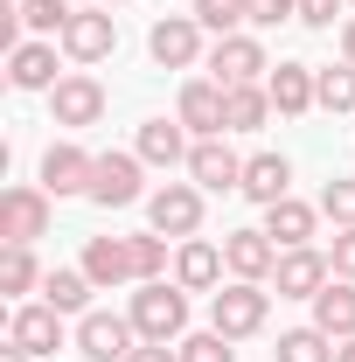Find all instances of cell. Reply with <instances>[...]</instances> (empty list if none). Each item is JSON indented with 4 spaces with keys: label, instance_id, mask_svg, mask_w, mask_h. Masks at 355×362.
<instances>
[{
    "label": "cell",
    "instance_id": "obj_1",
    "mask_svg": "<svg viewBox=\"0 0 355 362\" xmlns=\"http://www.w3.org/2000/svg\"><path fill=\"white\" fill-rule=\"evenodd\" d=\"M272 314V293L258 286V279H230L223 293H209V327L216 334H230V341H244V334H258Z\"/></svg>",
    "mask_w": 355,
    "mask_h": 362
},
{
    "label": "cell",
    "instance_id": "obj_2",
    "mask_svg": "<svg viewBox=\"0 0 355 362\" xmlns=\"http://www.w3.org/2000/svg\"><path fill=\"white\" fill-rule=\"evenodd\" d=\"M133 327H139V341H181V327H188V293L168 286V279H146L133 293Z\"/></svg>",
    "mask_w": 355,
    "mask_h": 362
},
{
    "label": "cell",
    "instance_id": "obj_3",
    "mask_svg": "<svg viewBox=\"0 0 355 362\" xmlns=\"http://www.w3.org/2000/svg\"><path fill=\"white\" fill-rule=\"evenodd\" d=\"M175 119H181L195 139H223V133H230V90H223L216 77H188V84H181Z\"/></svg>",
    "mask_w": 355,
    "mask_h": 362
},
{
    "label": "cell",
    "instance_id": "obj_4",
    "mask_svg": "<svg viewBox=\"0 0 355 362\" xmlns=\"http://www.w3.org/2000/svg\"><path fill=\"white\" fill-rule=\"evenodd\" d=\"M209 77H216L223 90H230V84H265V77H272L265 42L244 35V28H237V35H216V49H209Z\"/></svg>",
    "mask_w": 355,
    "mask_h": 362
},
{
    "label": "cell",
    "instance_id": "obj_5",
    "mask_svg": "<svg viewBox=\"0 0 355 362\" xmlns=\"http://www.w3.org/2000/svg\"><path fill=\"white\" fill-rule=\"evenodd\" d=\"M146 223L161 230V237H195V230H202V188H195V181L153 188V195H146Z\"/></svg>",
    "mask_w": 355,
    "mask_h": 362
},
{
    "label": "cell",
    "instance_id": "obj_6",
    "mask_svg": "<svg viewBox=\"0 0 355 362\" xmlns=\"http://www.w3.org/2000/svg\"><path fill=\"white\" fill-rule=\"evenodd\" d=\"M133 349H139L133 314H84V320H77V356H91V362H126Z\"/></svg>",
    "mask_w": 355,
    "mask_h": 362
},
{
    "label": "cell",
    "instance_id": "obj_7",
    "mask_svg": "<svg viewBox=\"0 0 355 362\" xmlns=\"http://www.w3.org/2000/svg\"><path fill=\"white\" fill-rule=\"evenodd\" d=\"M56 42H63L70 63H105V56L119 49V21H112L105 7H77V14H70V28H63Z\"/></svg>",
    "mask_w": 355,
    "mask_h": 362
},
{
    "label": "cell",
    "instance_id": "obj_8",
    "mask_svg": "<svg viewBox=\"0 0 355 362\" xmlns=\"http://www.w3.org/2000/svg\"><path fill=\"white\" fill-rule=\"evenodd\" d=\"M146 56H153L161 70H195V56H202V21H195V14H161L153 35H146Z\"/></svg>",
    "mask_w": 355,
    "mask_h": 362
},
{
    "label": "cell",
    "instance_id": "obj_9",
    "mask_svg": "<svg viewBox=\"0 0 355 362\" xmlns=\"http://www.w3.org/2000/svg\"><path fill=\"white\" fill-rule=\"evenodd\" d=\"M0 237L7 244H35V237H49V188H7L0 195Z\"/></svg>",
    "mask_w": 355,
    "mask_h": 362
},
{
    "label": "cell",
    "instance_id": "obj_10",
    "mask_svg": "<svg viewBox=\"0 0 355 362\" xmlns=\"http://www.w3.org/2000/svg\"><path fill=\"white\" fill-rule=\"evenodd\" d=\"M139 153H98V175H91V202L98 209H126V202H139L146 188H139Z\"/></svg>",
    "mask_w": 355,
    "mask_h": 362
},
{
    "label": "cell",
    "instance_id": "obj_11",
    "mask_svg": "<svg viewBox=\"0 0 355 362\" xmlns=\"http://www.w3.org/2000/svg\"><path fill=\"white\" fill-rule=\"evenodd\" d=\"M327 279H334V265H327V251H313V244H300V251H279V272H272L279 300H313Z\"/></svg>",
    "mask_w": 355,
    "mask_h": 362
},
{
    "label": "cell",
    "instance_id": "obj_12",
    "mask_svg": "<svg viewBox=\"0 0 355 362\" xmlns=\"http://www.w3.org/2000/svg\"><path fill=\"white\" fill-rule=\"evenodd\" d=\"M265 90H272V112L279 119H307L313 105H320V70L313 63H279L265 77Z\"/></svg>",
    "mask_w": 355,
    "mask_h": 362
},
{
    "label": "cell",
    "instance_id": "obj_13",
    "mask_svg": "<svg viewBox=\"0 0 355 362\" xmlns=\"http://www.w3.org/2000/svg\"><path fill=\"white\" fill-rule=\"evenodd\" d=\"M49 112H56V126H98L105 119V84L84 77V70H70L63 84L49 90Z\"/></svg>",
    "mask_w": 355,
    "mask_h": 362
},
{
    "label": "cell",
    "instance_id": "obj_14",
    "mask_svg": "<svg viewBox=\"0 0 355 362\" xmlns=\"http://www.w3.org/2000/svg\"><path fill=\"white\" fill-rule=\"evenodd\" d=\"M188 181L209 188V195H230V188H244V160H237L223 139H195V146H188Z\"/></svg>",
    "mask_w": 355,
    "mask_h": 362
},
{
    "label": "cell",
    "instance_id": "obj_15",
    "mask_svg": "<svg viewBox=\"0 0 355 362\" xmlns=\"http://www.w3.org/2000/svg\"><path fill=\"white\" fill-rule=\"evenodd\" d=\"M91 175H98V153L70 146V139H56L42 153V188L49 195H91Z\"/></svg>",
    "mask_w": 355,
    "mask_h": 362
},
{
    "label": "cell",
    "instance_id": "obj_16",
    "mask_svg": "<svg viewBox=\"0 0 355 362\" xmlns=\"http://www.w3.org/2000/svg\"><path fill=\"white\" fill-rule=\"evenodd\" d=\"M223 244H209V237H181V251H175V286L181 293H216L223 286Z\"/></svg>",
    "mask_w": 355,
    "mask_h": 362
},
{
    "label": "cell",
    "instance_id": "obj_17",
    "mask_svg": "<svg viewBox=\"0 0 355 362\" xmlns=\"http://www.w3.org/2000/svg\"><path fill=\"white\" fill-rule=\"evenodd\" d=\"M223 265H230V279H258L265 286L272 272H279V244H272L265 230H230L223 237Z\"/></svg>",
    "mask_w": 355,
    "mask_h": 362
},
{
    "label": "cell",
    "instance_id": "obj_18",
    "mask_svg": "<svg viewBox=\"0 0 355 362\" xmlns=\"http://www.w3.org/2000/svg\"><path fill=\"white\" fill-rule=\"evenodd\" d=\"M7 341L21 349V356H56L63 349V314L56 307H14V320H7Z\"/></svg>",
    "mask_w": 355,
    "mask_h": 362
},
{
    "label": "cell",
    "instance_id": "obj_19",
    "mask_svg": "<svg viewBox=\"0 0 355 362\" xmlns=\"http://www.w3.org/2000/svg\"><path fill=\"white\" fill-rule=\"evenodd\" d=\"M84 272H91L98 293H112V286H139L133 244H126V237H91V244H84Z\"/></svg>",
    "mask_w": 355,
    "mask_h": 362
},
{
    "label": "cell",
    "instance_id": "obj_20",
    "mask_svg": "<svg viewBox=\"0 0 355 362\" xmlns=\"http://www.w3.org/2000/svg\"><path fill=\"white\" fill-rule=\"evenodd\" d=\"M7 84L14 90H56V42H14L7 49Z\"/></svg>",
    "mask_w": 355,
    "mask_h": 362
},
{
    "label": "cell",
    "instance_id": "obj_21",
    "mask_svg": "<svg viewBox=\"0 0 355 362\" xmlns=\"http://www.w3.org/2000/svg\"><path fill=\"white\" fill-rule=\"evenodd\" d=\"M313 327L334 334V341L355 334V279H327V286L313 293Z\"/></svg>",
    "mask_w": 355,
    "mask_h": 362
},
{
    "label": "cell",
    "instance_id": "obj_22",
    "mask_svg": "<svg viewBox=\"0 0 355 362\" xmlns=\"http://www.w3.org/2000/svg\"><path fill=\"white\" fill-rule=\"evenodd\" d=\"M286 188H293V160H286V153H251V160H244V188H237V195H251V202H286Z\"/></svg>",
    "mask_w": 355,
    "mask_h": 362
},
{
    "label": "cell",
    "instance_id": "obj_23",
    "mask_svg": "<svg viewBox=\"0 0 355 362\" xmlns=\"http://www.w3.org/2000/svg\"><path fill=\"white\" fill-rule=\"evenodd\" d=\"M188 126H181V119H146V126H139V160H146V168H175V160H188Z\"/></svg>",
    "mask_w": 355,
    "mask_h": 362
},
{
    "label": "cell",
    "instance_id": "obj_24",
    "mask_svg": "<svg viewBox=\"0 0 355 362\" xmlns=\"http://www.w3.org/2000/svg\"><path fill=\"white\" fill-rule=\"evenodd\" d=\"M265 237L279 244V251H300V244L313 237V202H300V195L272 202V209H265Z\"/></svg>",
    "mask_w": 355,
    "mask_h": 362
},
{
    "label": "cell",
    "instance_id": "obj_25",
    "mask_svg": "<svg viewBox=\"0 0 355 362\" xmlns=\"http://www.w3.org/2000/svg\"><path fill=\"white\" fill-rule=\"evenodd\" d=\"M91 293H98V286H91V272H84V265H77V272H49V279H42V300L56 307V314H84Z\"/></svg>",
    "mask_w": 355,
    "mask_h": 362
},
{
    "label": "cell",
    "instance_id": "obj_26",
    "mask_svg": "<svg viewBox=\"0 0 355 362\" xmlns=\"http://www.w3.org/2000/svg\"><path fill=\"white\" fill-rule=\"evenodd\" d=\"M272 119V90L265 84H230V133H258Z\"/></svg>",
    "mask_w": 355,
    "mask_h": 362
},
{
    "label": "cell",
    "instance_id": "obj_27",
    "mask_svg": "<svg viewBox=\"0 0 355 362\" xmlns=\"http://www.w3.org/2000/svg\"><path fill=\"white\" fill-rule=\"evenodd\" d=\"M279 362H334V334H320V327H293V334H279Z\"/></svg>",
    "mask_w": 355,
    "mask_h": 362
},
{
    "label": "cell",
    "instance_id": "obj_28",
    "mask_svg": "<svg viewBox=\"0 0 355 362\" xmlns=\"http://www.w3.org/2000/svg\"><path fill=\"white\" fill-rule=\"evenodd\" d=\"M28 286H42L35 251H28V244H7V251H0V293H7V300H21Z\"/></svg>",
    "mask_w": 355,
    "mask_h": 362
},
{
    "label": "cell",
    "instance_id": "obj_29",
    "mask_svg": "<svg viewBox=\"0 0 355 362\" xmlns=\"http://www.w3.org/2000/svg\"><path fill=\"white\" fill-rule=\"evenodd\" d=\"M70 14H77V7H63V0H21V14H14V21L42 42V35H63V28H70Z\"/></svg>",
    "mask_w": 355,
    "mask_h": 362
},
{
    "label": "cell",
    "instance_id": "obj_30",
    "mask_svg": "<svg viewBox=\"0 0 355 362\" xmlns=\"http://www.w3.org/2000/svg\"><path fill=\"white\" fill-rule=\"evenodd\" d=\"M126 244H133V272H139V286H146V279H168V237H161V230L126 237Z\"/></svg>",
    "mask_w": 355,
    "mask_h": 362
},
{
    "label": "cell",
    "instance_id": "obj_31",
    "mask_svg": "<svg viewBox=\"0 0 355 362\" xmlns=\"http://www.w3.org/2000/svg\"><path fill=\"white\" fill-rule=\"evenodd\" d=\"M175 356H181V362H237V349H230V334L209 327V334H181Z\"/></svg>",
    "mask_w": 355,
    "mask_h": 362
},
{
    "label": "cell",
    "instance_id": "obj_32",
    "mask_svg": "<svg viewBox=\"0 0 355 362\" xmlns=\"http://www.w3.org/2000/svg\"><path fill=\"white\" fill-rule=\"evenodd\" d=\"M320 112H355V63L320 70Z\"/></svg>",
    "mask_w": 355,
    "mask_h": 362
},
{
    "label": "cell",
    "instance_id": "obj_33",
    "mask_svg": "<svg viewBox=\"0 0 355 362\" xmlns=\"http://www.w3.org/2000/svg\"><path fill=\"white\" fill-rule=\"evenodd\" d=\"M195 21H202L209 35H237V21H244V0H195Z\"/></svg>",
    "mask_w": 355,
    "mask_h": 362
},
{
    "label": "cell",
    "instance_id": "obj_34",
    "mask_svg": "<svg viewBox=\"0 0 355 362\" xmlns=\"http://www.w3.org/2000/svg\"><path fill=\"white\" fill-rule=\"evenodd\" d=\"M320 216H334V230H355V181H327L320 188Z\"/></svg>",
    "mask_w": 355,
    "mask_h": 362
},
{
    "label": "cell",
    "instance_id": "obj_35",
    "mask_svg": "<svg viewBox=\"0 0 355 362\" xmlns=\"http://www.w3.org/2000/svg\"><path fill=\"white\" fill-rule=\"evenodd\" d=\"M244 21H251V28H279V21H300V0H244Z\"/></svg>",
    "mask_w": 355,
    "mask_h": 362
},
{
    "label": "cell",
    "instance_id": "obj_36",
    "mask_svg": "<svg viewBox=\"0 0 355 362\" xmlns=\"http://www.w3.org/2000/svg\"><path fill=\"white\" fill-rule=\"evenodd\" d=\"M334 279H355V230H334V251H327Z\"/></svg>",
    "mask_w": 355,
    "mask_h": 362
},
{
    "label": "cell",
    "instance_id": "obj_37",
    "mask_svg": "<svg viewBox=\"0 0 355 362\" xmlns=\"http://www.w3.org/2000/svg\"><path fill=\"white\" fill-rule=\"evenodd\" d=\"M334 14H342V0H300V21L307 28H334Z\"/></svg>",
    "mask_w": 355,
    "mask_h": 362
},
{
    "label": "cell",
    "instance_id": "obj_38",
    "mask_svg": "<svg viewBox=\"0 0 355 362\" xmlns=\"http://www.w3.org/2000/svg\"><path fill=\"white\" fill-rule=\"evenodd\" d=\"M126 362H181V356H175V349H168V341H139V349H133V356H126Z\"/></svg>",
    "mask_w": 355,
    "mask_h": 362
},
{
    "label": "cell",
    "instance_id": "obj_39",
    "mask_svg": "<svg viewBox=\"0 0 355 362\" xmlns=\"http://www.w3.org/2000/svg\"><path fill=\"white\" fill-rule=\"evenodd\" d=\"M342 63H355V21L342 28Z\"/></svg>",
    "mask_w": 355,
    "mask_h": 362
},
{
    "label": "cell",
    "instance_id": "obj_40",
    "mask_svg": "<svg viewBox=\"0 0 355 362\" xmlns=\"http://www.w3.org/2000/svg\"><path fill=\"white\" fill-rule=\"evenodd\" d=\"M334 362H355V334H349V341H334Z\"/></svg>",
    "mask_w": 355,
    "mask_h": 362
},
{
    "label": "cell",
    "instance_id": "obj_41",
    "mask_svg": "<svg viewBox=\"0 0 355 362\" xmlns=\"http://www.w3.org/2000/svg\"><path fill=\"white\" fill-rule=\"evenodd\" d=\"M0 362H35V356H21V349H14V341H7V349H0Z\"/></svg>",
    "mask_w": 355,
    "mask_h": 362
},
{
    "label": "cell",
    "instance_id": "obj_42",
    "mask_svg": "<svg viewBox=\"0 0 355 362\" xmlns=\"http://www.w3.org/2000/svg\"><path fill=\"white\" fill-rule=\"evenodd\" d=\"M98 7H119V0H98Z\"/></svg>",
    "mask_w": 355,
    "mask_h": 362
}]
</instances>
